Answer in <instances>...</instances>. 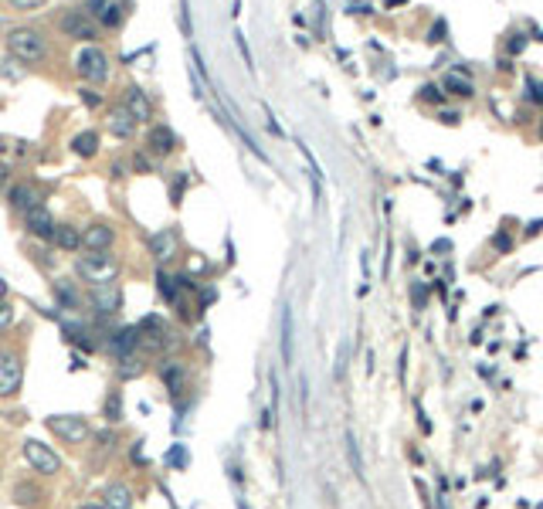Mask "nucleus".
Returning <instances> with one entry per match:
<instances>
[{"label":"nucleus","instance_id":"f257e3e1","mask_svg":"<svg viewBox=\"0 0 543 509\" xmlns=\"http://www.w3.org/2000/svg\"><path fill=\"white\" fill-rule=\"evenodd\" d=\"M4 41H7V51L24 65H41L48 58V38L38 28H11Z\"/></svg>","mask_w":543,"mask_h":509},{"label":"nucleus","instance_id":"f03ea898","mask_svg":"<svg viewBox=\"0 0 543 509\" xmlns=\"http://www.w3.org/2000/svg\"><path fill=\"white\" fill-rule=\"evenodd\" d=\"M75 275L89 285H112V278L119 275V262L109 255V251H89L75 262Z\"/></svg>","mask_w":543,"mask_h":509},{"label":"nucleus","instance_id":"7ed1b4c3","mask_svg":"<svg viewBox=\"0 0 543 509\" xmlns=\"http://www.w3.org/2000/svg\"><path fill=\"white\" fill-rule=\"evenodd\" d=\"M177 333L163 323L160 316H146L140 323V346L146 354H163V350H177Z\"/></svg>","mask_w":543,"mask_h":509},{"label":"nucleus","instance_id":"20e7f679","mask_svg":"<svg viewBox=\"0 0 543 509\" xmlns=\"http://www.w3.org/2000/svg\"><path fill=\"white\" fill-rule=\"evenodd\" d=\"M75 72L85 78L89 85L106 82V78H109V55L102 51V48H95V45L82 48V51H78V58H75Z\"/></svg>","mask_w":543,"mask_h":509},{"label":"nucleus","instance_id":"39448f33","mask_svg":"<svg viewBox=\"0 0 543 509\" xmlns=\"http://www.w3.org/2000/svg\"><path fill=\"white\" fill-rule=\"evenodd\" d=\"M58 31L65 38H75V41H89L92 45L95 38H99V24H95L92 14H85L82 7H75V11H65L58 17Z\"/></svg>","mask_w":543,"mask_h":509},{"label":"nucleus","instance_id":"423d86ee","mask_svg":"<svg viewBox=\"0 0 543 509\" xmlns=\"http://www.w3.org/2000/svg\"><path fill=\"white\" fill-rule=\"evenodd\" d=\"M24 459H28V465H31L38 476H55V472H62V455H58L51 445L38 442V438H28V442H24Z\"/></svg>","mask_w":543,"mask_h":509},{"label":"nucleus","instance_id":"0eeeda50","mask_svg":"<svg viewBox=\"0 0 543 509\" xmlns=\"http://www.w3.org/2000/svg\"><path fill=\"white\" fill-rule=\"evenodd\" d=\"M48 428L58 434L62 442H68V445H78V442H85L92 434L89 421L82 415H55V417H48Z\"/></svg>","mask_w":543,"mask_h":509},{"label":"nucleus","instance_id":"6e6552de","mask_svg":"<svg viewBox=\"0 0 543 509\" xmlns=\"http://www.w3.org/2000/svg\"><path fill=\"white\" fill-rule=\"evenodd\" d=\"M24 381V367L14 350H0V398H14Z\"/></svg>","mask_w":543,"mask_h":509},{"label":"nucleus","instance_id":"1a4fd4ad","mask_svg":"<svg viewBox=\"0 0 543 509\" xmlns=\"http://www.w3.org/2000/svg\"><path fill=\"white\" fill-rule=\"evenodd\" d=\"M123 109L133 116V119H136V123H150V119H153V99L143 92L140 85H129V89H126Z\"/></svg>","mask_w":543,"mask_h":509},{"label":"nucleus","instance_id":"9d476101","mask_svg":"<svg viewBox=\"0 0 543 509\" xmlns=\"http://www.w3.org/2000/svg\"><path fill=\"white\" fill-rule=\"evenodd\" d=\"M112 241H116V228L106 224V221H95V224H89L82 231V248L85 251H109Z\"/></svg>","mask_w":543,"mask_h":509},{"label":"nucleus","instance_id":"9b49d317","mask_svg":"<svg viewBox=\"0 0 543 509\" xmlns=\"http://www.w3.org/2000/svg\"><path fill=\"white\" fill-rule=\"evenodd\" d=\"M109 350L119 356H129L140 350V326H123V329H116L112 336H109Z\"/></svg>","mask_w":543,"mask_h":509},{"label":"nucleus","instance_id":"f8f14e48","mask_svg":"<svg viewBox=\"0 0 543 509\" xmlns=\"http://www.w3.org/2000/svg\"><path fill=\"white\" fill-rule=\"evenodd\" d=\"M24 224H28V231H31L34 238H45V241H51V234H55V228H58V221L51 217L48 207H34V211H28V214H24Z\"/></svg>","mask_w":543,"mask_h":509},{"label":"nucleus","instance_id":"ddd939ff","mask_svg":"<svg viewBox=\"0 0 543 509\" xmlns=\"http://www.w3.org/2000/svg\"><path fill=\"white\" fill-rule=\"evenodd\" d=\"M89 302L95 306L99 316H112V312H119V289H116V282H112V285H95L92 292H89Z\"/></svg>","mask_w":543,"mask_h":509},{"label":"nucleus","instance_id":"4468645a","mask_svg":"<svg viewBox=\"0 0 543 509\" xmlns=\"http://www.w3.org/2000/svg\"><path fill=\"white\" fill-rule=\"evenodd\" d=\"M146 146H150V153H156V156H170L173 146H177V136H173L170 126H150Z\"/></svg>","mask_w":543,"mask_h":509},{"label":"nucleus","instance_id":"2eb2a0df","mask_svg":"<svg viewBox=\"0 0 543 509\" xmlns=\"http://www.w3.org/2000/svg\"><path fill=\"white\" fill-rule=\"evenodd\" d=\"M7 201H11V207H14V211L28 214V211H34V207H41V194H38L31 184H17V187H11Z\"/></svg>","mask_w":543,"mask_h":509},{"label":"nucleus","instance_id":"dca6fc26","mask_svg":"<svg viewBox=\"0 0 543 509\" xmlns=\"http://www.w3.org/2000/svg\"><path fill=\"white\" fill-rule=\"evenodd\" d=\"M160 381H163V387L170 390V394H180L187 387V371L180 360H163L160 363Z\"/></svg>","mask_w":543,"mask_h":509},{"label":"nucleus","instance_id":"f3484780","mask_svg":"<svg viewBox=\"0 0 543 509\" xmlns=\"http://www.w3.org/2000/svg\"><path fill=\"white\" fill-rule=\"evenodd\" d=\"M106 126H109V133H112L116 139H129L133 133H136V119H133V116H129L123 106H116L112 112H109Z\"/></svg>","mask_w":543,"mask_h":509},{"label":"nucleus","instance_id":"a211bd4d","mask_svg":"<svg viewBox=\"0 0 543 509\" xmlns=\"http://www.w3.org/2000/svg\"><path fill=\"white\" fill-rule=\"evenodd\" d=\"M173 251H177V234H173V228H167V231H156L150 234V255H153L156 262L163 265L167 258H170Z\"/></svg>","mask_w":543,"mask_h":509},{"label":"nucleus","instance_id":"6ab92c4d","mask_svg":"<svg viewBox=\"0 0 543 509\" xmlns=\"http://www.w3.org/2000/svg\"><path fill=\"white\" fill-rule=\"evenodd\" d=\"M51 245L62 248V251H78L82 248V231H78L75 224H58L55 234H51Z\"/></svg>","mask_w":543,"mask_h":509},{"label":"nucleus","instance_id":"aec40b11","mask_svg":"<svg viewBox=\"0 0 543 509\" xmlns=\"http://www.w3.org/2000/svg\"><path fill=\"white\" fill-rule=\"evenodd\" d=\"M102 499H106L102 503L106 509H133V493H129V486H123V482H112Z\"/></svg>","mask_w":543,"mask_h":509},{"label":"nucleus","instance_id":"412c9836","mask_svg":"<svg viewBox=\"0 0 543 509\" xmlns=\"http://www.w3.org/2000/svg\"><path fill=\"white\" fill-rule=\"evenodd\" d=\"M156 289H160V295L167 299V302H180V275H167L163 268L156 272Z\"/></svg>","mask_w":543,"mask_h":509},{"label":"nucleus","instance_id":"4be33fe9","mask_svg":"<svg viewBox=\"0 0 543 509\" xmlns=\"http://www.w3.org/2000/svg\"><path fill=\"white\" fill-rule=\"evenodd\" d=\"M45 499V493L34 486V482H17L14 486V503L17 506H38Z\"/></svg>","mask_w":543,"mask_h":509},{"label":"nucleus","instance_id":"5701e85b","mask_svg":"<svg viewBox=\"0 0 543 509\" xmlns=\"http://www.w3.org/2000/svg\"><path fill=\"white\" fill-rule=\"evenodd\" d=\"M72 150H75V156H95L99 153V133H78L75 139H72Z\"/></svg>","mask_w":543,"mask_h":509},{"label":"nucleus","instance_id":"b1692460","mask_svg":"<svg viewBox=\"0 0 543 509\" xmlns=\"http://www.w3.org/2000/svg\"><path fill=\"white\" fill-rule=\"evenodd\" d=\"M143 363L136 354H129V356H119V363H116V373H119V381H133V377H140L143 373Z\"/></svg>","mask_w":543,"mask_h":509},{"label":"nucleus","instance_id":"393cba45","mask_svg":"<svg viewBox=\"0 0 543 509\" xmlns=\"http://www.w3.org/2000/svg\"><path fill=\"white\" fill-rule=\"evenodd\" d=\"M102 417H106L109 425H116V421L123 417V394H119V390H109L106 404H102Z\"/></svg>","mask_w":543,"mask_h":509},{"label":"nucleus","instance_id":"a878e982","mask_svg":"<svg viewBox=\"0 0 543 509\" xmlns=\"http://www.w3.org/2000/svg\"><path fill=\"white\" fill-rule=\"evenodd\" d=\"M282 356L285 363H292V312H282Z\"/></svg>","mask_w":543,"mask_h":509},{"label":"nucleus","instance_id":"bb28decb","mask_svg":"<svg viewBox=\"0 0 543 509\" xmlns=\"http://www.w3.org/2000/svg\"><path fill=\"white\" fill-rule=\"evenodd\" d=\"M95 21H99L102 28H119V24H123V7L109 0V4H106V11H102V14L95 17Z\"/></svg>","mask_w":543,"mask_h":509},{"label":"nucleus","instance_id":"cd10ccee","mask_svg":"<svg viewBox=\"0 0 543 509\" xmlns=\"http://www.w3.org/2000/svg\"><path fill=\"white\" fill-rule=\"evenodd\" d=\"M346 455H350V465H353L357 478H363V462H360V451H357V438H353V432H346Z\"/></svg>","mask_w":543,"mask_h":509},{"label":"nucleus","instance_id":"c85d7f7f","mask_svg":"<svg viewBox=\"0 0 543 509\" xmlns=\"http://www.w3.org/2000/svg\"><path fill=\"white\" fill-rule=\"evenodd\" d=\"M55 295H58V302H62L65 309H75L78 306V295H75V289H72L68 282H58V285H55Z\"/></svg>","mask_w":543,"mask_h":509},{"label":"nucleus","instance_id":"c756f323","mask_svg":"<svg viewBox=\"0 0 543 509\" xmlns=\"http://www.w3.org/2000/svg\"><path fill=\"white\" fill-rule=\"evenodd\" d=\"M78 99H82V102H85L89 109H99V106H102V95L95 92L92 85H82V89H78Z\"/></svg>","mask_w":543,"mask_h":509},{"label":"nucleus","instance_id":"7c9ffc66","mask_svg":"<svg viewBox=\"0 0 543 509\" xmlns=\"http://www.w3.org/2000/svg\"><path fill=\"white\" fill-rule=\"evenodd\" d=\"M14 11H34V7H45L48 0H7Z\"/></svg>","mask_w":543,"mask_h":509},{"label":"nucleus","instance_id":"2f4dec72","mask_svg":"<svg viewBox=\"0 0 543 509\" xmlns=\"http://www.w3.org/2000/svg\"><path fill=\"white\" fill-rule=\"evenodd\" d=\"M133 170H136V173H150V170H153L150 156H146V153H136V156H133Z\"/></svg>","mask_w":543,"mask_h":509},{"label":"nucleus","instance_id":"473e14b6","mask_svg":"<svg viewBox=\"0 0 543 509\" xmlns=\"http://www.w3.org/2000/svg\"><path fill=\"white\" fill-rule=\"evenodd\" d=\"M95 442H99V448L106 451V448H112V445H116V432H112V428H106V432H99V434H95Z\"/></svg>","mask_w":543,"mask_h":509},{"label":"nucleus","instance_id":"72a5a7b5","mask_svg":"<svg viewBox=\"0 0 543 509\" xmlns=\"http://www.w3.org/2000/svg\"><path fill=\"white\" fill-rule=\"evenodd\" d=\"M11 323H14V309L11 302H0V329H7Z\"/></svg>","mask_w":543,"mask_h":509},{"label":"nucleus","instance_id":"f704fd0d","mask_svg":"<svg viewBox=\"0 0 543 509\" xmlns=\"http://www.w3.org/2000/svg\"><path fill=\"white\" fill-rule=\"evenodd\" d=\"M106 4H109V0H85V7H82V11H85V14H92V17H99L102 11H106Z\"/></svg>","mask_w":543,"mask_h":509},{"label":"nucleus","instance_id":"c9c22d12","mask_svg":"<svg viewBox=\"0 0 543 509\" xmlns=\"http://www.w3.org/2000/svg\"><path fill=\"white\" fill-rule=\"evenodd\" d=\"M184 448H173V451H167V462H173V465H184Z\"/></svg>","mask_w":543,"mask_h":509},{"label":"nucleus","instance_id":"e433bc0d","mask_svg":"<svg viewBox=\"0 0 543 509\" xmlns=\"http://www.w3.org/2000/svg\"><path fill=\"white\" fill-rule=\"evenodd\" d=\"M133 462H136V465L146 462V459H143V442H136V445H133Z\"/></svg>","mask_w":543,"mask_h":509},{"label":"nucleus","instance_id":"4c0bfd02","mask_svg":"<svg viewBox=\"0 0 543 509\" xmlns=\"http://www.w3.org/2000/svg\"><path fill=\"white\" fill-rule=\"evenodd\" d=\"M180 190H184V177H177V184H173V204H180Z\"/></svg>","mask_w":543,"mask_h":509},{"label":"nucleus","instance_id":"58836bf2","mask_svg":"<svg viewBox=\"0 0 543 509\" xmlns=\"http://www.w3.org/2000/svg\"><path fill=\"white\" fill-rule=\"evenodd\" d=\"M75 509H106L102 503H82V506H75Z\"/></svg>","mask_w":543,"mask_h":509},{"label":"nucleus","instance_id":"ea45409f","mask_svg":"<svg viewBox=\"0 0 543 509\" xmlns=\"http://www.w3.org/2000/svg\"><path fill=\"white\" fill-rule=\"evenodd\" d=\"M7 184V167H4V163H0V187Z\"/></svg>","mask_w":543,"mask_h":509}]
</instances>
